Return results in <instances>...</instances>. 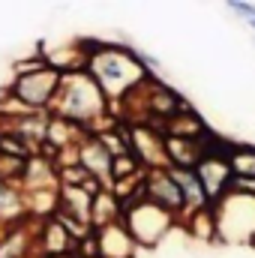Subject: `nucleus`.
<instances>
[{"mask_svg": "<svg viewBox=\"0 0 255 258\" xmlns=\"http://www.w3.org/2000/svg\"><path fill=\"white\" fill-rule=\"evenodd\" d=\"M141 198L153 201L156 207L168 210L171 216H177L180 210H186V204H183V195H180V189H177V183L171 180L168 168H153V171H144Z\"/></svg>", "mask_w": 255, "mask_h": 258, "instance_id": "nucleus-7", "label": "nucleus"}, {"mask_svg": "<svg viewBox=\"0 0 255 258\" xmlns=\"http://www.w3.org/2000/svg\"><path fill=\"white\" fill-rule=\"evenodd\" d=\"M225 153H228V144L219 141L216 135H210V138L204 141V156H201L198 165L192 168L210 204H216L222 195L228 192V183H231V171H228Z\"/></svg>", "mask_w": 255, "mask_h": 258, "instance_id": "nucleus-5", "label": "nucleus"}, {"mask_svg": "<svg viewBox=\"0 0 255 258\" xmlns=\"http://www.w3.org/2000/svg\"><path fill=\"white\" fill-rule=\"evenodd\" d=\"M213 135V132H210ZM207 135V138H210ZM204 138V141H207ZM204 141H189V138H174L162 135V150H165V165L168 168H195L198 159L204 156Z\"/></svg>", "mask_w": 255, "mask_h": 258, "instance_id": "nucleus-10", "label": "nucleus"}, {"mask_svg": "<svg viewBox=\"0 0 255 258\" xmlns=\"http://www.w3.org/2000/svg\"><path fill=\"white\" fill-rule=\"evenodd\" d=\"M0 189H3V183H0Z\"/></svg>", "mask_w": 255, "mask_h": 258, "instance_id": "nucleus-16", "label": "nucleus"}, {"mask_svg": "<svg viewBox=\"0 0 255 258\" xmlns=\"http://www.w3.org/2000/svg\"><path fill=\"white\" fill-rule=\"evenodd\" d=\"M96 240V255L99 258H132L135 255V240L129 237L123 222H114L102 231H93Z\"/></svg>", "mask_w": 255, "mask_h": 258, "instance_id": "nucleus-9", "label": "nucleus"}, {"mask_svg": "<svg viewBox=\"0 0 255 258\" xmlns=\"http://www.w3.org/2000/svg\"><path fill=\"white\" fill-rule=\"evenodd\" d=\"M54 117H63L75 126L87 129L93 135V123L105 114L108 102L102 96V90L96 87V81L87 72H69L60 78V90L54 96Z\"/></svg>", "mask_w": 255, "mask_h": 258, "instance_id": "nucleus-2", "label": "nucleus"}, {"mask_svg": "<svg viewBox=\"0 0 255 258\" xmlns=\"http://www.w3.org/2000/svg\"><path fill=\"white\" fill-rule=\"evenodd\" d=\"M84 72L96 81L105 102H111L114 108L129 90H135L138 84H144L150 78L141 54L129 51L123 45H96V42H87V69Z\"/></svg>", "mask_w": 255, "mask_h": 258, "instance_id": "nucleus-1", "label": "nucleus"}, {"mask_svg": "<svg viewBox=\"0 0 255 258\" xmlns=\"http://www.w3.org/2000/svg\"><path fill=\"white\" fill-rule=\"evenodd\" d=\"M120 222H123V228L129 231V237L135 240V246H156V243L168 234L174 216H171L168 210L156 207V204L147 201V198H135V201L123 204Z\"/></svg>", "mask_w": 255, "mask_h": 258, "instance_id": "nucleus-3", "label": "nucleus"}, {"mask_svg": "<svg viewBox=\"0 0 255 258\" xmlns=\"http://www.w3.org/2000/svg\"><path fill=\"white\" fill-rule=\"evenodd\" d=\"M120 216H123V204L117 201V195L111 189H99L93 195V201H90V228L93 231H102V228L120 222Z\"/></svg>", "mask_w": 255, "mask_h": 258, "instance_id": "nucleus-11", "label": "nucleus"}, {"mask_svg": "<svg viewBox=\"0 0 255 258\" xmlns=\"http://www.w3.org/2000/svg\"><path fill=\"white\" fill-rule=\"evenodd\" d=\"M129 153L138 159L144 171L153 168H168L165 165V150H162V132L153 129L150 123L129 126Z\"/></svg>", "mask_w": 255, "mask_h": 258, "instance_id": "nucleus-6", "label": "nucleus"}, {"mask_svg": "<svg viewBox=\"0 0 255 258\" xmlns=\"http://www.w3.org/2000/svg\"><path fill=\"white\" fill-rule=\"evenodd\" d=\"M75 162H78V168H84L93 180L111 183V156H108V150H105L93 135H87V138L75 147Z\"/></svg>", "mask_w": 255, "mask_h": 258, "instance_id": "nucleus-8", "label": "nucleus"}, {"mask_svg": "<svg viewBox=\"0 0 255 258\" xmlns=\"http://www.w3.org/2000/svg\"><path fill=\"white\" fill-rule=\"evenodd\" d=\"M225 162H228V171H231V177H255V147L228 144Z\"/></svg>", "mask_w": 255, "mask_h": 258, "instance_id": "nucleus-13", "label": "nucleus"}, {"mask_svg": "<svg viewBox=\"0 0 255 258\" xmlns=\"http://www.w3.org/2000/svg\"><path fill=\"white\" fill-rule=\"evenodd\" d=\"M60 72L51 69L45 63L42 69H33V72H24V75H15L12 87H9V96L12 102H18L24 111H45L51 108L57 90H60Z\"/></svg>", "mask_w": 255, "mask_h": 258, "instance_id": "nucleus-4", "label": "nucleus"}, {"mask_svg": "<svg viewBox=\"0 0 255 258\" xmlns=\"http://www.w3.org/2000/svg\"><path fill=\"white\" fill-rule=\"evenodd\" d=\"M225 6H228L234 15H240V18H243V21H246V24L255 30V3H240V0H231V3H225Z\"/></svg>", "mask_w": 255, "mask_h": 258, "instance_id": "nucleus-15", "label": "nucleus"}, {"mask_svg": "<svg viewBox=\"0 0 255 258\" xmlns=\"http://www.w3.org/2000/svg\"><path fill=\"white\" fill-rule=\"evenodd\" d=\"M21 213H27V210H24V198L15 192L12 186H3V189H0V219H3V222H12V219H18Z\"/></svg>", "mask_w": 255, "mask_h": 258, "instance_id": "nucleus-14", "label": "nucleus"}, {"mask_svg": "<svg viewBox=\"0 0 255 258\" xmlns=\"http://www.w3.org/2000/svg\"><path fill=\"white\" fill-rule=\"evenodd\" d=\"M39 246L45 249V255H48V258L75 252V246H72V237L66 234L63 225H60L54 216H48V219H45V225H42V237H39Z\"/></svg>", "mask_w": 255, "mask_h": 258, "instance_id": "nucleus-12", "label": "nucleus"}]
</instances>
